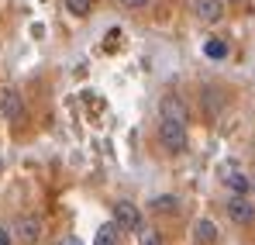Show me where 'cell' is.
Instances as JSON below:
<instances>
[{"mask_svg": "<svg viewBox=\"0 0 255 245\" xmlns=\"http://www.w3.org/2000/svg\"><path fill=\"white\" fill-rule=\"evenodd\" d=\"M0 245H14V235L7 228H0Z\"/></svg>", "mask_w": 255, "mask_h": 245, "instance_id": "cell-15", "label": "cell"}, {"mask_svg": "<svg viewBox=\"0 0 255 245\" xmlns=\"http://www.w3.org/2000/svg\"><path fill=\"white\" fill-rule=\"evenodd\" d=\"M214 242H217V228H214V221L200 218V221L193 225V245H214Z\"/></svg>", "mask_w": 255, "mask_h": 245, "instance_id": "cell-8", "label": "cell"}, {"mask_svg": "<svg viewBox=\"0 0 255 245\" xmlns=\"http://www.w3.org/2000/svg\"><path fill=\"white\" fill-rule=\"evenodd\" d=\"M66 10H69L73 17H90V10H93V0H66Z\"/></svg>", "mask_w": 255, "mask_h": 245, "instance_id": "cell-12", "label": "cell"}, {"mask_svg": "<svg viewBox=\"0 0 255 245\" xmlns=\"http://www.w3.org/2000/svg\"><path fill=\"white\" fill-rule=\"evenodd\" d=\"M228 218L235 225H255V201H249V194H231L228 197Z\"/></svg>", "mask_w": 255, "mask_h": 245, "instance_id": "cell-4", "label": "cell"}, {"mask_svg": "<svg viewBox=\"0 0 255 245\" xmlns=\"http://www.w3.org/2000/svg\"><path fill=\"white\" fill-rule=\"evenodd\" d=\"M0 169H3V159H0Z\"/></svg>", "mask_w": 255, "mask_h": 245, "instance_id": "cell-19", "label": "cell"}, {"mask_svg": "<svg viewBox=\"0 0 255 245\" xmlns=\"http://www.w3.org/2000/svg\"><path fill=\"white\" fill-rule=\"evenodd\" d=\"M14 235H17L21 245H38L42 242V221H38L35 214H21V218L14 221Z\"/></svg>", "mask_w": 255, "mask_h": 245, "instance_id": "cell-5", "label": "cell"}, {"mask_svg": "<svg viewBox=\"0 0 255 245\" xmlns=\"http://www.w3.org/2000/svg\"><path fill=\"white\" fill-rule=\"evenodd\" d=\"M114 225H118L121 232H141L145 221H141L138 204H131V201H118V204H114Z\"/></svg>", "mask_w": 255, "mask_h": 245, "instance_id": "cell-3", "label": "cell"}, {"mask_svg": "<svg viewBox=\"0 0 255 245\" xmlns=\"http://www.w3.org/2000/svg\"><path fill=\"white\" fill-rule=\"evenodd\" d=\"M159 145H162L169 156L186 152V145H190L186 124H179V121H162V118H159Z\"/></svg>", "mask_w": 255, "mask_h": 245, "instance_id": "cell-1", "label": "cell"}, {"mask_svg": "<svg viewBox=\"0 0 255 245\" xmlns=\"http://www.w3.org/2000/svg\"><path fill=\"white\" fill-rule=\"evenodd\" d=\"M224 0H190V10H193V17L197 21H204V24H217L221 17H224Z\"/></svg>", "mask_w": 255, "mask_h": 245, "instance_id": "cell-6", "label": "cell"}, {"mask_svg": "<svg viewBox=\"0 0 255 245\" xmlns=\"http://www.w3.org/2000/svg\"><path fill=\"white\" fill-rule=\"evenodd\" d=\"M93 245H121V228H118L114 221H111V225H100Z\"/></svg>", "mask_w": 255, "mask_h": 245, "instance_id": "cell-9", "label": "cell"}, {"mask_svg": "<svg viewBox=\"0 0 255 245\" xmlns=\"http://www.w3.org/2000/svg\"><path fill=\"white\" fill-rule=\"evenodd\" d=\"M228 190L231 194H252V180L245 173H228Z\"/></svg>", "mask_w": 255, "mask_h": 245, "instance_id": "cell-11", "label": "cell"}, {"mask_svg": "<svg viewBox=\"0 0 255 245\" xmlns=\"http://www.w3.org/2000/svg\"><path fill=\"white\" fill-rule=\"evenodd\" d=\"M224 3H242V0H224Z\"/></svg>", "mask_w": 255, "mask_h": 245, "instance_id": "cell-17", "label": "cell"}, {"mask_svg": "<svg viewBox=\"0 0 255 245\" xmlns=\"http://www.w3.org/2000/svg\"><path fill=\"white\" fill-rule=\"evenodd\" d=\"M152 211H155V214H176V211H179V197L162 194V197H155V201H152Z\"/></svg>", "mask_w": 255, "mask_h": 245, "instance_id": "cell-10", "label": "cell"}, {"mask_svg": "<svg viewBox=\"0 0 255 245\" xmlns=\"http://www.w3.org/2000/svg\"><path fill=\"white\" fill-rule=\"evenodd\" d=\"M59 245H83L76 235H66V239H59Z\"/></svg>", "mask_w": 255, "mask_h": 245, "instance_id": "cell-16", "label": "cell"}, {"mask_svg": "<svg viewBox=\"0 0 255 245\" xmlns=\"http://www.w3.org/2000/svg\"><path fill=\"white\" fill-rule=\"evenodd\" d=\"M252 194H255V176H252Z\"/></svg>", "mask_w": 255, "mask_h": 245, "instance_id": "cell-18", "label": "cell"}, {"mask_svg": "<svg viewBox=\"0 0 255 245\" xmlns=\"http://www.w3.org/2000/svg\"><path fill=\"white\" fill-rule=\"evenodd\" d=\"M138 245H162V235L155 228H141L138 232Z\"/></svg>", "mask_w": 255, "mask_h": 245, "instance_id": "cell-13", "label": "cell"}, {"mask_svg": "<svg viewBox=\"0 0 255 245\" xmlns=\"http://www.w3.org/2000/svg\"><path fill=\"white\" fill-rule=\"evenodd\" d=\"M159 118H162V121L186 124L190 121V107H186V100H183L179 93H162V97H159Z\"/></svg>", "mask_w": 255, "mask_h": 245, "instance_id": "cell-2", "label": "cell"}, {"mask_svg": "<svg viewBox=\"0 0 255 245\" xmlns=\"http://www.w3.org/2000/svg\"><path fill=\"white\" fill-rule=\"evenodd\" d=\"M0 114H3L7 121H21V118H24V100H21L17 90H3V93H0Z\"/></svg>", "mask_w": 255, "mask_h": 245, "instance_id": "cell-7", "label": "cell"}, {"mask_svg": "<svg viewBox=\"0 0 255 245\" xmlns=\"http://www.w3.org/2000/svg\"><path fill=\"white\" fill-rule=\"evenodd\" d=\"M118 3H121L125 10H145V7H148V0H118Z\"/></svg>", "mask_w": 255, "mask_h": 245, "instance_id": "cell-14", "label": "cell"}]
</instances>
